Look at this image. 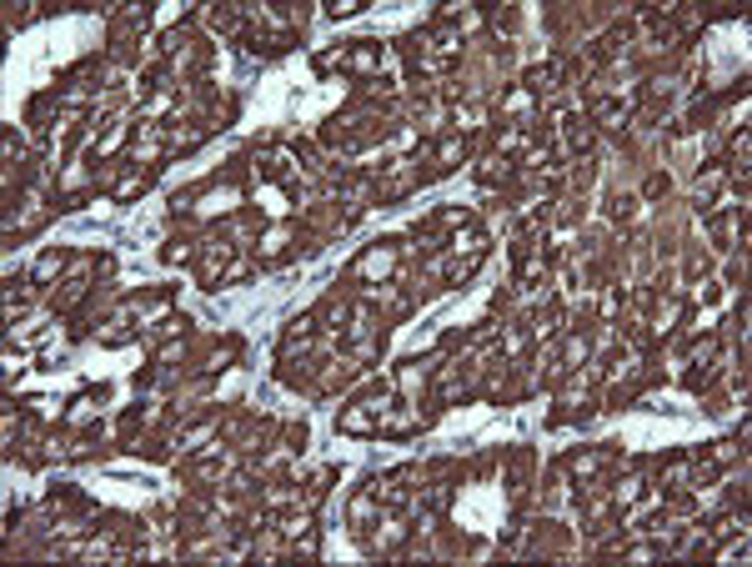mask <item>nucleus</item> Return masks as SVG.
I'll return each instance as SVG.
<instances>
[{
    "label": "nucleus",
    "mask_w": 752,
    "mask_h": 567,
    "mask_svg": "<svg viewBox=\"0 0 752 567\" xmlns=\"http://www.w3.org/2000/svg\"><path fill=\"white\" fill-rule=\"evenodd\" d=\"M146 181H150V171H136V176H126V181H120L111 196L115 201H126V196H136V191H146Z\"/></svg>",
    "instance_id": "1"
},
{
    "label": "nucleus",
    "mask_w": 752,
    "mask_h": 567,
    "mask_svg": "<svg viewBox=\"0 0 752 567\" xmlns=\"http://www.w3.org/2000/svg\"><path fill=\"white\" fill-rule=\"evenodd\" d=\"M511 176V161L506 156H487V166H481V181H506Z\"/></svg>",
    "instance_id": "2"
},
{
    "label": "nucleus",
    "mask_w": 752,
    "mask_h": 567,
    "mask_svg": "<svg viewBox=\"0 0 752 567\" xmlns=\"http://www.w3.org/2000/svg\"><path fill=\"white\" fill-rule=\"evenodd\" d=\"M60 266H66V256H60V251H50V256H41V261H36V276H30V281H50V276L60 272Z\"/></svg>",
    "instance_id": "3"
},
{
    "label": "nucleus",
    "mask_w": 752,
    "mask_h": 567,
    "mask_svg": "<svg viewBox=\"0 0 752 567\" xmlns=\"http://www.w3.org/2000/svg\"><path fill=\"white\" fill-rule=\"evenodd\" d=\"M602 462H607V452H587V457H572L567 467H572V472H597Z\"/></svg>",
    "instance_id": "4"
},
{
    "label": "nucleus",
    "mask_w": 752,
    "mask_h": 567,
    "mask_svg": "<svg viewBox=\"0 0 752 567\" xmlns=\"http://www.w3.org/2000/svg\"><path fill=\"white\" fill-rule=\"evenodd\" d=\"M326 10H331V15H356V10H361V0H331Z\"/></svg>",
    "instance_id": "5"
},
{
    "label": "nucleus",
    "mask_w": 752,
    "mask_h": 567,
    "mask_svg": "<svg viewBox=\"0 0 752 567\" xmlns=\"http://www.w3.org/2000/svg\"><path fill=\"white\" fill-rule=\"evenodd\" d=\"M652 557H657V547H632L627 552V562H652Z\"/></svg>",
    "instance_id": "6"
}]
</instances>
